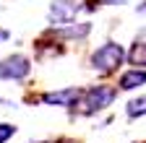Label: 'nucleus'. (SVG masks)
I'll list each match as a JSON object with an SVG mask.
<instances>
[{
	"label": "nucleus",
	"instance_id": "obj_1",
	"mask_svg": "<svg viewBox=\"0 0 146 143\" xmlns=\"http://www.w3.org/2000/svg\"><path fill=\"white\" fill-rule=\"evenodd\" d=\"M125 57H128V55H125L123 44L107 42V44H102L94 55H91V68L99 70V73H112V70H117V68L123 65Z\"/></svg>",
	"mask_w": 146,
	"mask_h": 143
},
{
	"label": "nucleus",
	"instance_id": "obj_2",
	"mask_svg": "<svg viewBox=\"0 0 146 143\" xmlns=\"http://www.w3.org/2000/svg\"><path fill=\"white\" fill-rule=\"evenodd\" d=\"M115 96H117V91L112 86H94L89 91H84V115H94L104 107H110L115 101Z\"/></svg>",
	"mask_w": 146,
	"mask_h": 143
},
{
	"label": "nucleus",
	"instance_id": "obj_3",
	"mask_svg": "<svg viewBox=\"0 0 146 143\" xmlns=\"http://www.w3.org/2000/svg\"><path fill=\"white\" fill-rule=\"evenodd\" d=\"M31 70L29 57L24 55H11L5 60H0V78L3 81H24Z\"/></svg>",
	"mask_w": 146,
	"mask_h": 143
},
{
	"label": "nucleus",
	"instance_id": "obj_4",
	"mask_svg": "<svg viewBox=\"0 0 146 143\" xmlns=\"http://www.w3.org/2000/svg\"><path fill=\"white\" fill-rule=\"evenodd\" d=\"M81 11V5L76 0H55L50 5V21L58 24V26H68L73 18H76V13Z\"/></svg>",
	"mask_w": 146,
	"mask_h": 143
},
{
	"label": "nucleus",
	"instance_id": "obj_5",
	"mask_svg": "<svg viewBox=\"0 0 146 143\" xmlns=\"http://www.w3.org/2000/svg\"><path fill=\"white\" fill-rule=\"evenodd\" d=\"M84 96L81 88H63V91H47L42 96L44 104H58V107H76V101Z\"/></svg>",
	"mask_w": 146,
	"mask_h": 143
},
{
	"label": "nucleus",
	"instance_id": "obj_6",
	"mask_svg": "<svg viewBox=\"0 0 146 143\" xmlns=\"http://www.w3.org/2000/svg\"><path fill=\"white\" fill-rule=\"evenodd\" d=\"M146 83V68H133V70H125V73L120 76L117 86L123 88V91H133V88L143 86Z\"/></svg>",
	"mask_w": 146,
	"mask_h": 143
},
{
	"label": "nucleus",
	"instance_id": "obj_7",
	"mask_svg": "<svg viewBox=\"0 0 146 143\" xmlns=\"http://www.w3.org/2000/svg\"><path fill=\"white\" fill-rule=\"evenodd\" d=\"M128 60L136 68H146V42H136L131 47V52H128Z\"/></svg>",
	"mask_w": 146,
	"mask_h": 143
},
{
	"label": "nucleus",
	"instance_id": "obj_8",
	"mask_svg": "<svg viewBox=\"0 0 146 143\" xmlns=\"http://www.w3.org/2000/svg\"><path fill=\"white\" fill-rule=\"evenodd\" d=\"M89 31H91L89 24H78V26H70V24H68L65 29H58L55 34H58V37H70V39H84Z\"/></svg>",
	"mask_w": 146,
	"mask_h": 143
},
{
	"label": "nucleus",
	"instance_id": "obj_9",
	"mask_svg": "<svg viewBox=\"0 0 146 143\" xmlns=\"http://www.w3.org/2000/svg\"><path fill=\"white\" fill-rule=\"evenodd\" d=\"M141 115H146V96L133 99L128 104V117H141Z\"/></svg>",
	"mask_w": 146,
	"mask_h": 143
},
{
	"label": "nucleus",
	"instance_id": "obj_10",
	"mask_svg": "<svg viewBox=\"0 0 146 143\" xmlns=\"http://www.w3.org/2000/svg\"><path fill=\"white\" fill-rule=\"evenodd\" d=\"M13 135H16V125H11V122H0V143L11 140Z\"/></svg>",
	"mask_w": 146,
	"mask_h": 143
},
{
	"label": "nucleus",
	"instance_id": "obj_11",
	"mask_svg": "<svg viewBox=\"0 0 146 143\" xmlns=\"http://www.w3.org/2000/svg\"><path fill=\"white\" fill-rule=\"evenodd\" d=\"M99 3H107V5H117V3H125V0H99Z\"/></svg>",
	"mask_w": 146,
	"mask_h": 143
},
{
	"label": "nucleus",
	"instance_id": "obj_12",
	"mask_svg": "<svg viewBox=\"0 0 146 143\" xmlns=\"http://www.w3.org/2000/svg\"><path fill=\"white\" fill-rule=\"evenodd\" d=\"M3 39H8V31H5V29H0V42H3Z\"/></svg>",
	"mask_w": 146,
	"mask_h": 143
}]
</instances>
